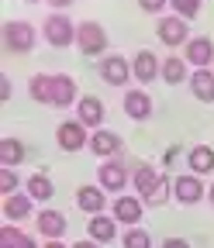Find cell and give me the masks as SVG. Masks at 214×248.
<instances>
[{"mask_svg": "<svg viewBox=\"0 0 214 248\" xmlns=\"http://www.w3.org/2000/svg\"><path fill=\"white\" fill-rule=\"evenodd\" d=\"M45 4H49V7H52L55 14H63V7H69L73 0H45Z\"/></svg>", "mask_w": 214, "mask_h": 248, "instance_id": "cell-35", "label": "cell"}, {"mask_svg": "<svg viewBox=\"0 0 214 248\" xmlns=\"http://www.w3.org/2000/svg\"><path fill=\"white\" fill-rule=\"evenodd\" d=\"M163 79H166L169 86H176V83H183V79H190V73H187V59H183V55L163 59Z\"/></svg>", "mask_w": 214, "mask_h": 248, "instance_id": "cell-25", "label": "cell"}, {"mask_svg": "<svg viewBox=\"0 0 214 248\" xmlns=\"http://www.w3.org/2000/svg\"><path fill=\"white\" fill-rule=\"evenodd\" d=\"M187 83L200 104H214V69H194Z\"/></svg>", "mask_w": 214, "mask_h": 248, "instance_id": "cell-19", "label": "cell"}, {"mask_svg": "<svg viewBox=\"0 0 214 248\" xmlns=\"http://www.w3.org/2000/svg\"><path fill=\"white\" fill-rule=\"evenodd\" d=\"M156 35H159V42L169 45V48L187 45V42H190V21H183V17H176V14H166V17H159V24H156Z\"/></svg>", "mask_w": 214, "mask_h": 248, "instance_id": "cell-4", "label": "cell"}, {"mask_svg": "<svg viewBox=\"0 0 214 248\" xmlns=\"http://www.w3.org/2000/svg\"><path fill=\"white\" fill-rule=\"evenodd\" d=\"M125 114L132 117V121H148V114H152V97L145 90H128L125 93Z\"/></svg>", "mask_w": 214, "mask_h": 248, "instance_id": "cell-18", "label": "cell"}, {"mask_svg": "<svg viewBox=\"0 0 214 248\" xmlns=\"http://www.w3.org/2000/svg\"><path fill=\"white\" fill-rule=\"evenodd\" d=\"M187 166H190L194 176L214 172V148H211V145H194V148L187 152Z\"/></svg>", "mask_w": 214, "mask_h": 248, "instance_id": "cell-20", "label": "cell"}, {"mask_svg": "<svg viewBox=\"0 0 214 248\" xmlns=\"http://www.w3.org/2000/svg\"><path fill=\"white\" fill-rule=\"evenodd\" d=\"M45 248H66L63 241H45Z\"/></svg>", "mask_w": 214, "mask_h": 248, "instance_id": "cell-38", "label": "cell"}, {"mask_svg": "<svg viewBox=\"0 0 214 248\" xmlns=\"http://www.w3.org/2000/svg\"><path fill=\"white\" fill-rule=\"evenodd\" d=\"M28 97H32L35 104H52V76L49 73L32 76V83H28Z\"/></svg>", "mask_w": 214, "mask_h": 248, "instance_id": "cell-27", "label": "cell"}, {"mask_svg": "<svg viewBox=\"0 0 214 248\" xmlns=\"http://www.w3.org/2000/svg\"><path fill=\"white\" fill-rule=\"evenodd\" d=\"M173 197L180 200V203H197L200 197H204V183H200V176H176V183H173Z\"/></svg>", "mask_w": 214, "mask_h": 248, "instance_id": "cell-16", "label": "cell"}, {"mask_svg": "<svg viewBox=\"0 0 214 248\" xmlns=\"http://www.w3.org/2000/svg\"><path fill=\"white\" fill-rule=\"evenodd\" d=\"M0 248H38L32 234H24L21 228L7 224V228H0Z\"/></svg>", "mask_w": 214, "mask_h": 248, "instance_id": "cell-26", "label": "cell"}, {"mask_svg": "<svg viewBox=\"0 0 214 248\" xmlns=\"http://www.w3.org/2000/svg\"><path fill=\"white\" fill-rule=\"evenodd\" d=\"M128 179H132L128 169L121 166L117 159H104L100 169H97V186H100L104 193H121V190L128 186Z\"/></svg>", "mask_w": 214, "mask_h": 248, "instance_id": "cell-5", "label": "cell"}, {"mask_svg": "<svg viewBox=\"0 0 214 248\" xmlns=\"http://www.w3.org/2000/svg\"><path fill=\"white\" fill-rule=\"evenodd\" d=\"M76 79L73 76H66V73H59V76H52V104L55 107H76L80 104V97H76Z\"/></svg>", "mask_w": 214, "mask_h": 248, "instance_id": "cell-11", "label": "cell"}, {"mask_svg": "<svg viewBox=\"0 0 214 248\" xmlns=\"http://www.w3.org/2000/svg\"><path fill=\"white\" fill-rule=\"evenodd\" d=\"M169 4H173L176 17H183V21H194L200 14V0H169Z\"/></svg>", "mask_w": 214, "mask_h": 248, "instance_id": "cell-28", "label": "cell"}, {"mask_svg": "<svg viewBox=\"0 0 214 248\" xmlns=\"http://www.w3.org/2000/svg\"><path fill=\"white\" fill-rule=\"evenodd\" d=\"M24 4H38V0H24Z\"/></svg>", "mask_w": 214, "mask_h": 248, "instance_id": "cell-40", "label": "cell"}, {"mask_svg": "<svg viewBox=\"0 0 214 248\" xmlns=\"http://www.w3.org/2000/svg\"><path fill=\"white\" fill-rule=\"evenodd\" d=\"M24 141L21 138H0V166L4 169H14L21 159H24Z\"/></svg>", "mask_w": 214, "mask_h": 248, "instance_id": "cell-23", "label": "cell"}, {"mask_svg": "<svg viewBox=\"0 0 214 248\" xmlns=\"http://www.w3.org/2000/svg\"><path fill=\"white\" fill-rule=\"evenodd\" d=\"M132 73H135V79H138L142 86H148L152 79L163 76V62H159L156 52L142 48V52H135V59H132Z\"/></svg>", "mask_w": 214, "mask_h": 248, "instance_id": "cell-7", "label": "cell"}, {"mask_svg": "<svg viewBox=\"0 0 214 248\" xmlns=\"http://www.w3.org/2000/svg\"><path fill=\"white\" fill-rule=\"evenodd\" d=\"M107 31L100 21H80L76 24V48L83 55H104L107 52Z\"/></svg>", "mask_w": 214, "mask_h": 248, "instance_id": "cell-1", "label": "cell"}, {"mask_svg": "<svg viewBox=\"0 0 214 248\" xmlns=\"http://www.w3.org/2000/svg\"><path fill=\"white\" fill-rule=\"evenodd\" d=\"M35 228H38V234H45L49 241H59V238H63L66 234V214L63 210H42L38 214V221H35Z\"/></svg>", "mask_w": 214, "mask_h": 248, "instance_id": "cell-13", "label": "cell"}, {"mask_svg": "<svg viewBox=\"0 0 214 248\" xmlns=\"http://www.w3.org/2000/svg\"><path fill=\"white\" fill-rule=\"evenodd\" d=\"M90 241H97V245H107V241H114V234H117V221L111 214H97V217H90Z\"/></svg>", "mask_w": 214, "mask_h": 248, "instance_id": "cell-21", "label": "cell"}, {"mask_svg": "<svg viewBox=\"0 0 214 248\" xmlns=\"http://www.w3.org/2000/svg\"><path fill=\"white\" fill-rule=\"evenodd\" d=\"M163 248H190V241H183V238H166Z\"/></svg>", "mask_w": 214, "mask_h": 248, "instance_id": "cell-34", "label": "cell"}, {"mask_svg": "<svg viewBox=\"0 0 214 248\" xmlns=\"http://www.w3.org/2000/svg\"><path fill=\"white\" fill-rule=\"evenodd\" d=\"M55 141H59V148H66V152H80V148L90 145V135H86V128L80 121H63L59 131H55Z\"/></svg>", "mask_w": 214, "mask_h": 248, "instance_id": "cell-9", "label": "cell"}, {"mask_svg": "<svg viewBox=\"0 0 214 248\" xmlns=\"http://www.w3.org/2000/svg\"><path fill=\"white\" fill-rule=\"evenodd\" d=\"M0 38H4V48L7 52H32L38 35H35V28L28 24V21H7L4 28H0Z\"/></svg>", "mask_w": 214, "mask_h": 248, "instance_id": "cell-3", "label": "cell"}, {"mask_svg": "<svg viewBox=\"0 0 214 248\" xmlns=\"http://www.w3.org/2000/svg\"><path fill=\"white\" fill-rule=\"evenodd\" d=\"M73 248H100V245H97V241H76Z\"/></svg>", "mask_w": 214, "mask_h": 248, "instance_id": "cell-37", "label": "cell"}, {"mask_svg": "<svg viewBox=\"0 0 214 248\" xmlns=\"http://www.w3.org/2000/svg\"><path fill=\"white\" fill-rule=\"evenodd\" d=\"M76 121L83 124V128L100 131V124H104V104H100L97 97H80V104H76Z\"/></svg>", "mask_w": 214, "mask_h": 248, "instance_id": "cell-14", "label": "cell"}, {"mask_svg": "<svg viewBox=\"0 0 214 248\" xmlns=\"http://www.w3.org/2000/svg\"><path fill=\"white\" fill-rule=\"evenodd\" d=\"M183 59H187V66H197V69H207L214 62V42L211 38H190L183 45Z\"/></svg>", "mask_w": 214, "mask_h": 248, "instance_id": "cell-10", "label": "cell"}, {"mask_svg": "<svg viewBox=\"0 0 214 248\" xmlns=\"http://www.w3.org/2000/svg\"><path fill=\"white\" fill-rule=\"evenodd\" d=\"M32 197L28 193H14V197H4V214H7V221H24L28 214H32Z\"/></svg>", "mask_w": 214, "mask_h": 248, "instance_id": "cell-24", "label": "cell"}, {"mask_svg": "<svg viewBox=\"0 0 214 248\" xmlns=\"http://www.w3.org/2000/svg\"><path fill=\"white\" fill-rule=\"evenodd\" d=\"M176 155H180L176 148H166V155H163V162H166V166H173V162H176Z\"/></svg>", "mask_w": 214, "mask_h": 248, "instance_id": "cell-36", "label": "cell"}, {"mask_svg": "<svg viewBox=\"0 0 214 248\" xmlns=\"http://www.w3.org/2000/svg\"><path fill=\"white\" fill-rule=\"evenodd\" d=\"M76 207H80V210H86L90 217H97V214H104L107 197H104L100 186H80V190H76Z\"/></svg>", "mask_w": 214, "mask_h": 248, "instance_id": "cell-17", "label": "cell"}, {"mask_svg": "<svg viewBox=\"0 0 214 248\" xmlns=\"http://www.w3.org/2000/svg\"><path fill=\"white\" fill-rule=\"evenodd\" d=\"M17 186H21V176H17L14 169H4V166H0V193H4V197H14Z\"/></svg>", "mask_w": 214, "mask_h": 248, "instance_id": "cell-29", "label": "cell"}, {"mask_svg": "<svg viewBox=\"0 0 214 248\" xmlns=\"http://www.w3.org/2000/svg\"><path fill=\"white\" fill-rule=\"evenodd\" d=\"M125 248H152V238H148V231H142V228H132V231H125Z\"/></svg>", "mask_w": 214, "mask_h": 248, "instance_id": "cell-30", "label": "cell"}, {"mask_svg": "<svg viewBox=\"0 0 214 248\" xmlns=\"http://www.w3.org/2000/svg\"><path fill=\"white\" fill-rule=\"evenodd\" d=\"M166 4H169V0H138V7H142L145 14H159Z\"/></svg>", "mask_w": 214, "mask_h": 248, "instance_id": "cell-32", "label": "cell"}, {"mask_svg": "<svg viewBox=\"0 0 214 248\" xmlns=\"http://www.w3.org/2000/svg\"><path fill=\"white\" fill-rule=\"evenodd\" d=\"M42 38H45L52 48L76 45V24H73L66 14H49L45 24H42Z\"/></svg>", "mask_w": 214, "mask_h": 248, "instance_id": "cell-2", "label": "cell"}, {"mask_svg": "<svg viewBox=\"0 0 214 248\" xmlns=\"http://www.w3.org/2000/svg\"><path fill=\"white\" fill-rule=\"evenodd\" d=\"M207 197H211V203H214V183H211V190H207Z\"/></svg>", "mask_w": 214, "mask_h": 248, "instance_id": "cell-39", "label": "cell"}, {"mask_svg": "<svg viewBox=\"0 0 214 248\" xmlns=\"http://www.w3.org/2000/svg\"><path fill=\"white\" fill-rule=\"evenodd\" d=\"M24 193L32 197L35 203H45V200H52L55 186H52V179H49L45 172H32V176L24 179Z\"/></svg>", "mask_w": 214, "mask_h": 248, "instance_id": "cell-22", "label": "cell"}, {"mask_svg": "<svg viewBox=\"0 0 214 248\" xmlns=\"http://www.w3.org/2000/svg\"><path fill=\"white\" fill-rule=\"evenodd\" d=\"M132 76H135V73H132V62H128L125 55H104V59H100V79H104V83L125 86Z\"/></svg>", "mask_w": 214, "mask_h": 248, "instance_id": "cell-6", "label": "cell"}, {"mask_svg": "<svg viewBox=\"0 0 214 248\" xmlns=\"http://www.w3.org/2000/svg\"><path fill=\"white\" fill-rule=\"evenodd\" d=\"M142 210H145L142 197H125V193H121V197L111 203V217H114L117 224H128V228H138Z\"/></svg>", "mask_w": 214, "mask_h": 248, "instance_id": "cell-8", "label": "cell"}, {"mask_svg": "<svg viewBox=\"0 0 214 248\" xmlns=\"http://www.w3.org/2000/svg\"><path fill=\"white\" fill-rule=\"evenodd\" d=\"M121 148H125L121 135H114V131H107V128H100V131L90 135V152L100 155V159H114V155H117Z\"/></svg>", "mask_w": 214, "mask_h": 248, "instance_id": "cell-12", "label": "cell"}, {"mask_svg": "<svg viewBox=\"0 0 214 248\" xmlns=\"http://www.w3.org/2000/svg\"><path fill=\"white\" fill-rule=\"evenodd\" d=\"M132 183H135V190H138V197L142 200H148L152 197V190L163 183V176H159V169L156 166H148V162H138L135 166V176H132Z\"/></svg>", "mask_w": 214, "mask_h": 248, "instance_id": "cell-15", "label": "cell"}, {"mask_svg": "<svg viewBox=\"0 0 214 248\" xmlns=\"http://www.w3.org/2000/svg\"><path fill=\"white\" fill-rule=\"evenodd\" d=\"M0 100H11V79L0 76Z\"/></svg>", "mask_w": 214, "mask_h": 248, "instance_id": "cell-33", "label": "cell"}, {"mask_svg": "<svg viewBox=\"0 0 214 248\" xmlns=\"http://www.w3.org/2000/svg\"><path fill=\"white\" fill-rule=\"evenodd\" d=\"M169 193H173V183L163 176V183L156 186V190H152V197H148L145 203H166V200H169Z\"/></svg>", "mask_w": 214, "mask_h": 248, "instance_id": "cell-31", "label": "cell"}]
</instances>
